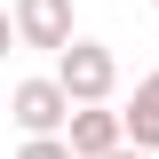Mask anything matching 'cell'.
<instances>
[{
	"label": "cell",
	"mask_w": 159,
	"mask_h": 159,
	"mask_svg": "<svg viewBox=\"0 0 159 159\" xmlns=\"http://www.w3.org/2000/svg\"><path fill=\"white\" fill-rule=\"evenodd\" d=\"M56 80H64V96H72V103H111L119 56H111V48H96V40H72V48L56 56Z\"/></svg>",
	"instance_id": "obj_1"
},
{
	"label": "cell",
	"mask_w": 159,
	"mask_h": 159,
	"mask_svg": "<svg viewBox=\"0 0 159 159\" xmlns=\"http://www.w3.org/2000/svg\"><path fill=\"white\" fill-rule=\"evenodd\" d=\"M72 111H80V103L64 96L56 72H48V80H16V96H8V119H16L24 135H64V127H72Z\"/></svg>",
	"instance_id": "obj_2"
},
{
	"label": "cell",
	"mask_w": 159,
	"mask_h": 159,
	"mask_svg": "<svg viewBox=\"0 0 159 159\" xmlns=\"http://www.w3.org/2000/svg\"><path fill=\"white\" fill-rule=\"evenodd\" d=\"M16 40L64 56V48L80 40V32H72V0H16Z\"/></svg>",
	"instance_id": "obj_3"
},
{
	"label": "cell",
	"mask_w": 159,
	"mask_h": 159,
	"mask_svg": "<svg viewBox=\"0 0 159 159\" xmlns=\"http://www.w3.org/2000/svg\"><path fill=\"white\" fill-rule=\"evenodd\" d=\"M64 143H72L80 159H111L119 143H127V119H119V111H103V103H80V111H72V127H64Z\"/></svg>",
	"instance_id": "obj_4"
},
{
	"label": "cell",
	"mask_w": 159,
	"mask_h": 159,
	"mask_svg": "<svg viewBox=\"0 0 159 159\" xmlns=\"http://www.w3.org/2000/svg\"><path fill=\"white\" fill-rule=\"evenodd\" d=\"M127 143L135 151H159V80H135V103H127Z\"/></svg>",
	"instance_id": "obj_5"
},
{
	"label": "cell",
	"mask_w": 159,
	"mask_h": 159,
	"mask_svg": "<svg viewBox=\"0 0 159 159\" xmlns=\"http://www.w3.org/2000/svg\"><path fill=\"white\" fill-rule=\"evenodd\" d=\"M16 159H80V151H72L64 135H24V151H16Z\"/></svg>",
	"instance_id": "obj_6"
},
{
	"label": "cell",
	"mask_w": 159,
	"mask_h": 159,
	"mask_svg": "<svg viewBox=\"0 0 159 159\" xmlns=\"http://www.w3.org/2000/svg\"><path fill=\"white\" fill-rule=\"evenodd\" d=\"M8 40H16V16H8V8H0V56H8Z\"/></svg>",
	"instance_id": "obj_7"
},
{
	"label": "cell",
	"mask_w": 159,
	"mask_h": 159,
	"mask_svg": "<svg viewBox=\"0 0 159 159\" xmlns=\"http://www.w3.org/2000/svg\"><path fill=\"white\" fill-rule=\"evenodd\" d=\"M111 159H151V151H135V143H119V151H111Z\"/></svg>",
	"instance_id": "obj_8"
},
{
	"label": "cell",
	"mask_w": 159,
	"mask_h": 159,
	"mask_svg": "<svg viewBox=\"0 0 159 159\" xmlns=\"http://www.w3.org/2000/svg\"><path fill=\"white\" fill-rule=\"evenodd\" d=\"M151 8H159V0H151Z\"/></svg>",
	"instance_id": "obj_9"
},
{
	"label": "cell",
	"mask_w": 159,
	"mask_h": 159,
	"mask_svg": "<svg viewBox=\"0 0 159 159\" xmlns=\"http://www.w3.org/2000/svg\"><path fill=\"white\" fill-rule=\"evenodd\" d=\"M151 80H159V72H151Z\"/></svg>",
	"instance_id": "obj_10"
}]
</instances>
